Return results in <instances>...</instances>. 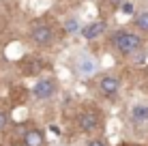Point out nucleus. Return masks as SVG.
<instances>
[{"mask_svg": "<svg viewBox=\"0 0 148 146\" xmlns=\"http://www.w3.org/2000/svg\"><path fill=\"white\" fill-rule=\"evenodd\" d=\"M108 43H110V47L114 49L116 54H120V56H133V54L144 49L146 37H142L140 32L129 30V28H116V30L110 32Z\"/></svg>", "mask_w": 148, "mask_h": 146, "instance_id": "f257e3e1", "label": "nucleus"}, {"mask_svg": "<svg viewBox=\"0 0 148 146\" xmlns=\"http://www.w3.org/2000/svg\"><path fill=\"white\" fill-rule=\"evenodd\" d=\"M28 39L32 41V45L45 49V47H52V45L58 41V32H56V28L49 22H45V19H34L28 26Z\"/></svg>", "mask_w": 148, "mask_h": 146, "instance_id": "f03ea898", "label": "nucleus"}, {"mask_svg": "<svg viewBox=\"0 0 148 146\" xmlns=\"http://www.w3.org/2000/svg\"><path fill=\"white\" fill-rule=\"evenodd\" d=\"M101 125H103V116H101V112L97 108H92V105L84 108L77 114V127H79L82 133H95L97 129H101Z\"/></svg>", "mask_w": 148, "mask_h": 146, "instance_id": "7ed1b4c3", "label": "nucleus"}, {"mask_svg": "<svg viewBox=\"0 0 148 146\" xmlns=\"http://www.w3.org/2000/svg\"><path fill=\"white\" fill-rule=\"evenodd\" d=\"M120 88H122L120 80L116 77V75H112V73L101 75L99 82H97V90H99V95H101L103 99H114V97H118Z\"/></svg>", "mask_w": 148, "mask_h": 146, "instance_id": "20e7f679", "label": "nucleus"}, {"mask_svg": "<svg viewBox=\"0 0 148 146\" xmlns=\"http://www.w3.org/2000/svg\"><path fill=\"white\" fill-rule=\"evenodd\" d=\"M56 86L58 84H56L54 77H39L32 86V97L37 101H47L56 95Z\"/></svg>", "mask_w": 148, "mask_h": 146, "instance_id": "39448f33", "label": "nucleus"}, {"mask_svg": "<svg viewBox=\"0 0 148 146\" xmlns=\"http://www.w3.org/2000/svg\"><path fill=\"white\" fill-rule=\"evenodd\" d=\"M105 32H108V19H92V22H88L86 26L79 28V34L86 41H97Z\"/></svg>", "mask_w": 148, "mask_h": 146, "instance_id": "423d86ee", "label": "nucleus"}, {"mask_svg": "<svg viewBox=\"0 0 148 146\" xmlns=\"http://www.w3.org/2000/svg\"><path fill=\"white\" fill-rule=\"evenodd\" d=\"M22 140H24V146H45V133L37 127H30Z\"/></svg>", "mask_w": 148, "mask_h": 146, "instance_id": "0eeeda50", "label": "nucleus"}, {"mask_svg": "<svg viewBox=\"0 0 148 146\" xmlns=\"http://www.w3.org/2000/svg\"><path fill=\"white\" fill-rule=\"evenodd\" d=\"M133 28H135V32H140V34L148 32V9H142V11H137L133 15Z\"/></svg>", "mask_w": 148, "mask_h": 146, "instance_id": "6e6552de", "label": "nucleus"}, {"mask_svg": "<svg viewBox=\"0 0 148 146\" xmlns=\"http://www.w3.org/2000/svg\"><path fill=\"white\" fill-rule=\"evenodd\" d=\"M131 118H133V123H148V105H144V103L133 105Z\"/></svg>", "mask_w": 148, "mask_h": 146, "instance_id": "1a4fd4ad", "label": "nucleus"}, {"mask_svg": "<svg viewBox=\"0 0 148 146\" xmlns=\"http://www.w3.org/2000/svg\"><path fill=\"white\" fill-rule=\"evenodd\" d=\"M77 73L79 75H92L95 73V60L88 56H82L77 62Z\"/></svg>", "mask_w": 148, "mask_h": 146, "instance_id": "9d476101", "label": "nucleus"}, {"mask_svg": "<svg viewBox=\"0 0 148 146\" xmlns=\"http://www.w3.org/2000/svg\"><path fill=\"white\" fill-rule=\"evenodd\" d=\"M79 19L77 17H67V19H64V30H67V32H71V34H73V32H79Z\"/></svg>", "mask_w": 148, "mask_h": 146, "instance_id": "9b49d317", "label": "nucleus"}, {"mask_svg": "<svg viewBox=\"0 0 148 146\" xmlns=\"http://www.w3.org/2000/svg\"><path fill=\"white\" fill-rule=\"evenodd\" d=\"M9 123H11L9 112H7V110H0V131H4V129L9 127Z\"/></svg>", "mask_w": 148, "mask_h": 146, "instance_id": "f8f14e48", "label": "nucleus"}, {"mask_svg": "<svg viewBox=\"0 0 148 146\" xmlns=\"http://www.w3.org/2000/svg\"><path fill=\"white\" fill-rule=\"evenodd\" d=\"M103 2H105V7H108L110 11H118L122 4L127 2V0H103Z\"/></svg>", "mask_w": 148, "mask_h": 146, "instance_id": "ddd939ff", "label": "nucleus"}, {"mask_svg": "<svg viewBox=\"0 0 148 146\" xmlns=\"http://www.w3.org/2000/svg\"><path fill=\"white\" fill-rule=\"evenodd\" d=\"M86 146H108V142H105L103 138H92L86 142Z\"/></svg>", "mask_w": 148, "mask_h": 146, "instance_id": "4468645a", "label": "nucleus"}, {"mask_svg": "<svg viewBox=\"0 0 148 146\" xmlns=\"http://www.w3.org/2000/svg\"><path fill=\"white\" fill-rule=\"evenodd\" d=\"M120 11H122V13H133V2H131V0H127V2L120 7Z\"/></svg>", "mask_w": 148, "mask_h": 146, "instance_id": "2eb2a0df", "label": "nucleus"}]
</instances>
